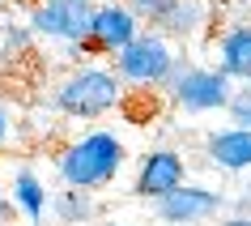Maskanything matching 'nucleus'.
<instances>
[{
	"label": "nucleus",
	"instance_id": "6ab92c4d",
	"mask_svg": "<svg viewBox=\"0 0 251 226\" xmlns=\"http://www.w3.org/2000/svg\"><path fill=\"white\" fill-rule=\"evenodd\" d=\"M9 128H13V115H9V107L0 103V149H4V141H9Z\"/></svg>",
	"mask_w": 251,
	"mask_h": 226
},
{
	"label": "nucleus",
	"instance_id": "aec40b11",
	"mask_svg": "<svg viewBox=\"0 0 251 226\" xmlns=\"http://www.w3.org/2000/svg\"><path fill=\"white\" fill-rule=\"evenodd\" d=\"M217 226H251V218H243V213H226Z\"/></svg>",
	"mask_w": 251,
	"mask_h": 226
},
{
	"label": "nucleus",
	"instance_id": "a211bd4d",
	"mask_svg": "<svg viewBox=\"0 0 251 226\" xmlns=\"http://www.w3.org/2000/svg\"><path fill=\"white\" fill-rule=\"evenodd\" d=\"M13 213H17L13 197H9V192H0V226H9V222H13Z\"/></svg>",
	"mask_w": 251,
	"mask_h": 226
},
{
	"label": "nucleus",
	"instance_id": "4468645a",
	"mask_svg": "<svg viewBox=\"0 0 251 226\" xmlns=\"http://www.w3.org/2000/svg\"><path fill=\"white\" fill-rule=\"evenodd\" d=\"M124 4H128V9H132V13L141 17L149 30H158L162 22H166V13H171L179 0H124Z\"/></svg>",
	"mask_w": 251,
	"mask_h": 226
},
{
	"label": "nucleus",
	"instance_id": "dca6fc26",
	"mask_svg": "<svg viewBox=\"0 0 251 226\" xmlns=\"http://www.w3.org/2000/svg\"><path fill=\"white\" fill-rule=\"evenodd\" d=\"M226 115H230V124H234V128H251V81L234 90L230 107H226Z\"/></svg>",
	"mask_w": 251,
	"mask_h": 226
},
{
	"label": "nucleus",
	"instance_id": "f8f14e48",
	"mask_svg": "<svg viewBox=\"0 0 251 226\" xmlns=\"http://www.w3.org/2000/svg\"><path fill=\"white\" fill-rule=\"evenodd\" d=\"M51 213L60 226H94L98 218V205H94V192H77V188H64L51 197Z\"/></svg>",
	"mask_w": 251,
	"mask_h": 226
},
{
	"label": "nucleus",
	"instance_id": "1a4fd4ad",
	"mask_svg": "<svg viewBox=\"0 0 251 226\" xmlns=\"http://www.w3.org/2000/svg\"><path fill=\"white\" fill-rule=\"evenodd\" d=\"M200 145H204V162L213 171H222V175H247L251 171V128L226 124V128L204 133Z\"/></svg>",
	"mask_w": 251,
	"mask_h": 226
},
{
	"label": "nucleus",
	"instance_id": "f03ea898",
	"mask_svg": "<svg viewBox=\"0 0 251 226\" xmlns=\"http://www.w3.org/2000/svg\"><path fill=\"white\" fill-rule=\"evenodd\" d=\"M124 103V81L111 64H73L51 85V107L68 120H102Z\"/></svg>",
	"mask_w": 251,
	"mask_h": 226
},
{
	"label": "nucleus",
	"instance_id": "f257e3e1",
	"mask_svg": "<svg viewBox=\"0 0 251 226\" xmlns=\"http://www.w3.org/2000/svg\"><path fill=\"white\" fill-rule=\"evenodd\" d=\"M128 162V149L119 141V133L111 128H90V133L73 137L55 149V175L64 188H77V192H98V188H111Z\"/></svg>",
	"mask_w": 251,
	"mask_h": 226
},
{
	"label": "nucleus",
	"instance_id": "ddd939ff",
	"mask_svg": "<svg viewBox=\"0 0 251 226\" xmlns=\"http://www.w3.org/2000/svg\"><path fill=\"white\" fill-rule=\"evenodd\" d=\"M204 22H209V4H204V0H179L158 30L166 39H192V34L204 30Z\"/></svg>",
	"mask_w": 251,
	"mask_h": 226
},
{
	"label": "nucleus",
	"instance_id": "6e6552de",
	"mask_svg": "<svg viewBox=\"0 0 251 226\" xmlns=\"http://www.w3.org/2000/svg\"><path fill=\"white\" fill-rule=\"evenodd\" d=\"M145 30L149 26L124 4V0H98V4H94V22H90V52L115 60V56L124 52L128 43H136Z\"/></svg>",
	"mask_w": 251,
	"mask_h": 226
},
{
	"label": "nucleus",
	"instance_id": "423d86ee",
	"mask_svg": "<svg viewBox=\"0 0 251 226\" xmlns=\"http://www.w3.org/2000/svg\"><path fill=\"white\" fill-rule=\"evenodd\" d=\"M226 209H230V197L209 184H183L179 192L153 205L162 226H204V222H217Z\"/></svg>",
	"mask_w": 251,
	"mask_h": 226
},
{
	"label": "nucleus",
	"instance_id": "f3484780",
	"mask_svg": "<svg viewBox=\"0 0 251 226\" xmlns=\"http://www.w3.org/2000/svg\"><path fill=\"white\" fill-rule=\"evenodd\" d=\"M230 213H243V218H251V188H243V197L230 200Z\"/></svg>",
	"mask_w": 251,
	"mask_h": 226
},
{
	"label": "nucleus",
	"instance_id": "4be33fe9",
	"mask_svg": "<svg viewBox=\"0 0 251 226\" xmlns=\"http://www.w3.org/2000/svg\"><path fill=\"white\" fill-rule=\"evenodd\" d=\"M0 13H4V0H0Z\"/></svg>",
	"mask_w": 251,
	"mask_h": 226
},
{
	"label": "nucleus",
	"instance_id": "39448f33",
	"mask_svg": "<svg viewBox=\"0 0 251 226\" xmlns=\"http://www.w3.org/2000/svg\"><path fill=\"white\" fill-rule=\"evenodd\" d=\"M94 4H98V0H30L26 26L34 30V39L81 47V43H90Z\"/></svg>",
	"mask_w": 251,
	"mask_h": 226
},
{
	"label": "nucleus",
	"instance_id": "7ed1b4c3",
	"mask_svg": "<svg viewBox=\"0 0 251 226\" xmlns=\"http://www.w3.org/2000/svg\"><path fill=\"white\" fill-rule=\"evenodd\" d=\"M179 64H183V56L175 52V39H166L162 30H145L136 43H128L111 60L124 90H166L179 73Z\"/></svg>",
	"mask_w": 251,
	"mask_h": 226
},
{
	"label": "nucleus",
	"instance_id": "0eeeda50",
	"mask_svg": "<svg viewBox=\"0 0 251 226\" xmlns=\"http://www.w3.org/2000/svg\"><path fill=\"white\" fill-rule=\"evenodd\" d=\"M183 184H187V158H183V149L158 145V149H149V154H141V162H136L132 197L158 205V200H166L171 192H179Z\"/></svg>",
	"mask_w": 251,
	"mask_h": 226
},
{
	"label": "nucleus",
	"instance_id": "412c9836",
	"mask_svg": "<svg viewBox=\"0 0 251 226\" xmlns=\"http://www.w3.org/2000/svg\"><path fill=\"white\" fill-rule=\"evenodd\" d=\"M98 226H132V222H98Z\"/></svg>",
	"mask_w": 251,
	"mask_h": 226
},
{
	"label": "nucleus",
	"instance_id": "9b49d317",
	"mask_svg": "<svg viewBox=\"0 0 251 226\" xmlns=\"http://www.w3.org/2000/svg\"><path fill=\"white\" fill-rule=\"evenodd\" d=\"M9 197H13L17 213L26 218L30 226L43 222V213L51 209V197H47V184H43V175L34 167H17L13 179H9Z\"/></svg>",
	"mask_w": 251,
	"mask_h": 226
},
{
	"label": "nucleus",
	"instance_id": "2eb2a0df",
	"mask_svg": "<svg viewBox=\"0 0 251 226\" xmlns=\"http://www.w3.org/2000/svg\"><path fill=\"white\" fill-rule=\"evenodd\" d=\"M0 39H4V52L9 56H26L30 43H34V30L26 22H0Z\"/></svg>",
	"mask_w": 251,
	"mask_h": 226
},
{
	"label": "nucleus",
	"instance_id": "9d476101",
	"mask_svg": "<svg viewBox=\"0 0 251 226\" xmlns=\"http://www.w3.org/2000/svg\"><path fill=\"white\" fill-rule=\"evenodd\" d=\"M213 56L230 81L247 85L251 81V22H230V26L213 39Z\"/></svg>",
	"mask_w": 251,
	"mask_h": 226
},
{
	"label": "nucleus",
	"instance_id": "20e7f679",
	"mask_svg": "<svg viewBox=\"0 0 251 226\" xmlns=\"http://www.w3.org/2000/svg\"><path fill=\"white\" fill-rule=\"evenodd\" d=\"M234 90L238 85L226 77L217 64H192V60H183L179 73H175V81L166 85L175 111H183V115H213V111H226L230 98H234Z\"/></svg>",
	"mask_w": 251,
	"mask_h": 226
}]
</instances>
